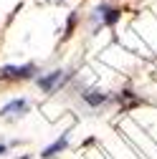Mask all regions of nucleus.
<instances>
[{
    "label": "nucleus",
    "instance_id": "423d86ee",
    "mask_svg": "<svg viewBox=\"0 0 157 159\" xmlns=\"http://www.w3.org/2000/svg\"><path fill=\"white\" fill-rule=\"evenodd\" d=\"M107 93H102V91H84V101L89 104V106H102V104H107Z\"/></svg>",
    "mask_w": 157,
    "mask_h": 159
},
{
    "label": "nucleus",
    "instance_id": "0eeeda50",
    "mask_svg": "<svg viewBox=\"0 0 157 159\" xmlns=\"http://www.w3.org/2000/svg\"><path fill=\"white\" fill-rule=\"evenodd\" d=\"M3 152H5V144H0V154H3Z\"/></svg>",
    "mask_w": 157,
    "mask_h": 159
},
{
    "label": "nucleus",
    "instance_id": "20e7f679",
    "mask_svg": "<svg viewBox=\"0 0 157 159\" xmlns=\"http://www.w3.org/2000/svg\"><path fill=\"white\" fill-rule=\"evenodd\" d=\"M26 109H28V101H26V98H13L10 104L3 106V111H0V114H3V116H21Z\"/></svg>",
    "mask_w": 157,
    "mask_h": 159
},
{
    "label": "nucleus",
    "instance_id": "f257e3e1",
    "mask_svg": "<svg viewBox=\"0 0 157 159\" xmlns=\"http://www.w3.org/2000/svg\"><path fill=\"white\" fill-rule=\"evenodd\" d=\"M36 73V66L33 63H26V66H3L0 68V81H26Z\"/></svg>",
    "mask_w": 157,
    "mask_h": 159
},
{
    "label": "nucleus",
    "instance_id": "39448f33",
    "mask_svg": "<svg viewBox=\"0 0 157 159\" xmlns=\"http://www.w3.org/2000/svg\"><path fill=\"white\" fill-rule=\"evenodd\" d=\"M96 13H99V18H102V23L104 25H114L117 20H119V10L117 8H112V5H102V8H96Z\"/></svg>",
    "mask_w": 157,
    "mask_h": 159
},
{
    "label": "nucleus",
    "instance_id": "f03ea898",
    "mask_svg": "<svg viewBox=\"0 0 157 159\" xmlns=\"http://www.w3.org/2000/svg\"><path fill=\"white\" fill-rule=\"evenodd\" d=\"M66 78H69V73H66V71L56 68V71H51V73H46V76L38 78V86H41V91H43V93H53V91H58V89L64 86Z\"/></svg>",
    "mask_w": 157,
    "mask_h": 159
},
{
    "label": "nucleus",
    "instance_id": "7ed1b4c3",
    "mask_svg": "<svg viewBox=\"0 0 157 159\" xmlns=\"http://www.w3.org/2000/svg\"><path fill=\"white\" fill-rule=\"evenodd\" d=\"M66 144H69V131H66L64 136H58L51 147H46V149L41 152V157H43V159H53L58 152H64V149H66Z\"/></svg>",
    "mask_w": 157,
    "mask_h": 159
}]
</instances>
